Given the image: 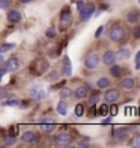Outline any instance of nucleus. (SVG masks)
Here are the masks:
<instances>
[{
    "instance_id": "c85d7f7f",
    "label": "nucleus",
    "mask_w": 140,
    "mask_h": 148,
    "mask_svg": "<svg viewBox=\"0 0 140 148\" xmlns=\"http://www.w3.org/2000/svg\"><path fill=\"white\" fill-rule=\"evenodd\" d=\"M108 112H110V108H108V106H107V103L104 101L102 106L99 107V115H102V116H104V115H107Z\"/></svg>"
},
{
    "instance_id": "6ab92c4d",
    "label": "nucleus",
    "mask_w": 140,
    "mask_h": 148,
    "mask_svg": "<svg viewBox=\"0 0 140 148\" xmlns=\"http://www.w3.org/2000/svg\"><path fill=\"white\" fill-rule=\"evenodd\" d=\"M122 67L119 66V64H115L114 63L113 66H110L108 67V73H110V75L113 77V78H121V75H122Z\"/></svg>"
},
{
    "instance_id": "39448f33",
    "label": "nucleus",
    "mask_w": 140,
    "mask_h": 148,
    "mask_svg": "<svg viewBox=\"0 0 140 148\" xmlns=\"http://www.w3.org/2000/svg\"><path fill=\"white\" fill-rule=\"evenodd\" d=\"M73 21V15H71V11H70L69 7H65L62 12H60V16H59V26H60V30H65L67 27L70 26V23Z\"/></svg>"
},
{
    "instance_id": "a211bd4d",
    "label": "nucleus",
    "mask_w": 140,
    "mask_h": 148,
    "mask_svg": "<svg viewBox=\"0 0 140 148\" xmlns=\"http://www.w3.org/2000/svg\"><path fill=\"white\" fill-rule=\"evenodd\" d=\"M71 75V63H70V58L66 55L63 58V66H62V77H70Z\"/></svg>"
},
{
    "instance_id": "a19ab883",
    "label": "nucleus",
    "mask_w": 140,
    "mask_h": 148,
    "mask_svg": "<svg viewBox=\"0 0 140 148\" xmlns=\"http://www.w3.org/2000/svg\"><path fill=\"white\" fill-rule=\"evenodd\" d=\"M103 29H104V27H103V26H99V27H97L96 33H95V37H96V38H97V37H100V36H102V33H103Z\"/></svg>"
},
{
    "instance_id": "412c9836",
    "label": "nucleus",
    "mask_w": 140,
    "mask_h": 148,
    "mask_svg": "<svg viewBox=\"0 0 140 148\" xmlns=\"http://www.w3.org/2000/svg\"><path fill=\"white\" fill-rule=\"evenodd\" d=\"M16 144V136L15 134H10L8 133V136H5L3 138V145L4 147H14Z\"/></svg>"
},
{
    "instance_id": "bb28decb",
    "label": "nucleus",
    "mask_w": 140,
    "mask_h": 148,
    "mask_svg": "<svg viewBox=\"0 0 140 148\" xmlns=\"http://www.w3.org/2000/svg\"><path fill=\"white\" fill-rule=\"evenodd\" d=\"M15 48V42H8V44H1L0 47V53H5L7 51H11Z\"/></svg>"
},
{
    "instance_id": "423d86ee",
    "label": "nucleus",
    "mask_w": 140,
    "mask_h": 148,
    "mask_svg": "<svg viewBox=\"0 0 140 148\" xmlns=\"http://www.w3.org/2000/svg\"><path fill=\"white\" fill-rule=\"evenodd\" d=\"M121 99V92L117 88H110V89H106L104 95H103V100L106 101L107 104H114Z\"/></svg>"
},
{
    "instance_id": "aec40b11",
    "label": "nucleus",
    "mask_w": 140,
    "mask_h": 148,
    "mask_svg": "<svg viewBox=\"0 0 140 148\" xmlns=\"http://www.w3.org/2000/svg\"><path fill=\"white\" fill-rule=\"evenodd\" d=\"M99 90L100 89L91 92V95H89V97H88V104H89V106H95V104L99 103L100 97H102V95H100V92H99Z\"/></svg>"
},
{
    "instance_id": "a878e982",
    "label": "nucleus",
    "mask_w": 140,
    "mask_h": 148,
    "mask_svg": "<svg viewBox=\"0 0 140 148\" xmlns=\"http://www.w3.org/2000/svg\"><path fill=\"white\" fill-rule=\"evenodd\" d=\"M130 58V51L126 47H121L118 49V59H129Z\"/></svg>"
},
{
    "instance_id": "4c0bfd02",
    "label": "nucleus",
    "mask_w": 140,
    "mask_h": 148,
    "mask_svg": "<svg viewBox=\"0 0 140 148\" xmlns=\"http://www.w3.org/2000/svg\"><path fill=\"white\" fill-rule=\"evenodd\" d=\"M110 114H111V115H117V114H118V107L115 106V103H114L113 106L110 107Z\"/></svg>"
},
{
    "instance_id": "79ce46f5",
    "label": "nucleus",
    "mask_w": 140,
    "mask_h": 148,
    "mask_svg": "<svg viewBox=\"0 0 140 148\" xmlns=\"http://www.w3.org/2000/svg\"><path fill=\"white\" fill-rule=\"evenodd\" d=\"M132 145H133V147H140V134L135 138V140H133V143H132Z\"/></svg>"
},
{
    "instance_id": "a18cd8bd",
    "label": "nucleus",
    "mask_w": 140,
    "mask_h": 148,
    "mask_svg": "<svg viewBox=\"0 0 140 148\" xmlns=\"http://www.w3.org/2000/svg\"><path fill=\"white\" fill-rule=\"evenodd\" d=\"M139 115H140V107H139Z\"/></svg>"
},
{
    "instance_id": "f3484780",
    "label": "nucleus",
    "mask_w": 140,
    "mask_h": 148,
    "mask_svg": "<svg viewBox=\"0 0 140 148\" xmlns=\"http://www.w3.org/2000/svg\"><path fill=\"white\" fill-rule=\"evenodd\" d=\"M88 92H89V88H88L86 85H80V86H77L74 90L75 99H80V100L85 99L86 96H88Z\"/></svg>"
},
{
    "instance_id": "2eb2a0df",
    "label": "nucleus",
    "mask_w": 140,
    "mask_h": 148,
    "mask_svg": "<svg viewBox=\"0 0 140 148\" xmlns=\"http://www.w3.org/2000/svg\"><path fill=\"white\" fill-rule=\"evenodd\" d=\"M125 18H126V21L129 23H137V22H140V11L137 8H130L126 12Z\"/></svg>"
},
{
    "instance_id": "72a5a7b5",
    "label": "nucleus",
    "mask_w": 140,
    "mask_h": 148,
    "mask_svg": "<svg viewBox=\"0 0 140 148\" xmlns=\"http://www.w3.org/2000/svg\"><path fill=\"white\" fill-rule=\"evenodd\" d=\"M74 114L77 116H82L84 115V106L82 104H77L74 108Z\"/></svg>"
},
{
    "instance_id": "cd10ccee",
    "label": "nucleus",
    "mask_w": 140,
    "mask_h": 148,
    "mask_svg": "<svg viewBox=\"0 0 140 148\" xmlns=\"http://www.w3.org/2000/svg\"><path fill=\"white\" fill-rule=\"evenodd\" d=\"M96 115H99V108H96V104L95 106H89V108H88V116L89 118H95Z\"/></svg>"
},
{
    "instance_id": "9b49d317",
    "label": "nucleus",
    "mask_w": 140,
    "mask_h": 148,
    "mask_svg": "<svg viewBox=\"0 0 140 148\" xmlns=\"http://www.w3.org/2000/svg\"><path fill=\"white\" fill-rule=\"evenodd\" d=\"M48 69H49V64L45 59H38L37 62L33 64V71H34L36 75H41V74L47 73Z\"/></svg>"
},
{
    "instance_id": "dca6fc26",
    "label": "nucleus",
    "mask_w": 140,
    "mask_h": 148,
    "mask_svg": "<svg viewBox=\"0 0 140 148\" xmlns=\"http://www.w3.org/2000/svg\"><path fill=\"white\" fill-rule=\"evenodd\" d=\"M7 19L10 23H18L22 21V14L18 10H10L7 12Z\"/></svg>"
},
{
    "instance_id": "c9c22d12",
    "label": "nucleus",
    "mask_w": 140,
    "mask_h": 148,
    "mask_svg": "<svg viewBox=\"0 0 140 148\" xmlns=\"http://www.w3.org/2000/svg\"><path fill=\"white\" fill-rule=\"evenodd\" d=\"M85 5H86V3H84L82 0H78V1L75 3V7H77V10H78V14L82 12V10L85 8Z\"/></svg>"
},
{
    "instance_id": "f03ea898",
    "label": "nucleus",
    "mask_w": 140,
    "mask_h": 148,
    "mask_svg": "<svg viewBox=\"0 0 140 148\" xmlns=\"http://www.w3.org/2000/svg\"><path fill=\"white\" fill-rule=\"evenodd\" d=\"M54 143L59 147H70L73 144V136L71 133L66 132V130H62V132H58L54 136Z\"/></svg>"
},
{
    "instance_id": "9d476101",
    "label": "nucleus",
    "mask_w": 140,
    "mask_h": 148,
    "mask_svg": "<svg viewBox=\"0 0 140 148\" xmlns=\"http://www.w3.org/2000/svg\"><path fill=\"white\" fill-rule=\"evenodd\" d=\"M117 59H118V55L114 52V51H111V49H107V51H104L102 55V62L104 66H107V67H110V66H113L115 62H117Z\"/></svg>"
},
{
    "instance_id": "c03bdc74",
    "label": "nucleus",
    "mask_w": 140,
    "mask_h": 148,
    "mask_svg": "<svg viewBox=\"0 0 140 148\" xmlns=\"http://www.w3.org/2000/svg\"><path fill=\"white\" fill-rule=\"evenodd\" d=\"M19 1H21V3H23V4H26V3H30L32 0H19Z\"/></svg>"
},
{
    "instance_id": "37998d69",
    "label": "nucleus",
    "mask_w": 140,
    "mask_h": 148,
    "mask_svg": "<svg viewBox=\"0 0 140 148\" xmlns=\"http://www.w3.org/2000/svg\"><path fill=\"white\" fill-rule=\"evenodd\" d=\"M111 118H113V115L110 114L108 116H106V119H104V121H103L102 123H103V125H107V123H111Z\"/></svg>"
},
{
    "instance_id": "0eeeda50",
    "label": "nucleus",
    "mask_w": 140,
    "mask_h": 148,
    "mask_svg": "<svg viewBox=\"0 0 140 148\" xmlns=\"http://www.w3.org/2000/svg\"><path fill=\"white\" fill-rule=\"evenodd\" d=\"M21 141L23 144H26V145H36V144L40 141V137H38V134L36 132H33V130H26V132L22 133Z\"/></svg>"
},
{
    "instance_id": "ea45409f",
    "label": "nucleus",
    "mask_w": 140,
    "mask_h": 148,
    "mask_svg": "<svg viewBox=\"0 0 140 148\" xmlns=\"http://www.w3.org/2000/svg\"><path fill=\"white\" fill-rule=\"evenodd\" d=\"M29 104H30V101L29 100H22L21 103H19V107H21V108H27Z\"/></svg>"
},
{
    "instance_id": "b1692460",
    "label": "nucleus",
    "mask_w": 140,
    "mask_h": 148,
    "mask_svg": "<svg viewBox=\"0 0 140 148\" xmlns=\"http://www.w3.org/2000/svg\"><path fill=\"white\" fill-rule=\"evenodd\" d=\"M56 111H58V114H60V115H66L67 111H69V108H67V103L60 99V100L58 101V104H56Z\"/></svg>"
},
{
    "instance_id": "c756f323",
    "label": "nucleus",
    "mask_w": 140,
    "mask_h": 148,
    "mask_svg": "<svg viewBox=\"0 0 140 148\" xmlns=\"http://www.w3.org/2000/svg\"><path fill=\"white\" fill-rule=\"evenodd\" d=\"M60 75H62V74H59L56 70H55V71H51L49 75H48V81H51V82H54L55 81V82H56V81H59Z\"/></svg>"
},
{
    "instance_id": "7c9ffc66",
    "label": "nucleus",
    "mask_w": 140,
    "mask_h": 148,
    "mask_svg": "<svg viewBox=\"0 0 140 148\" xmlns=\"http://www.w3.org/2000/svg\"><path fill=\"white\" fill-rule=\"evenodd\" d=\"M89 138L88 137H84V138H81L80 141H77V147H80V148H86V147H89Z\"/></svg>"
},
{
    "instance_id": "1a4fd4ad",
    "label": "nucleus",
    "mask_w": 140,
    "mask_h": 148,
    "mask_svg": "<svg viewBox=\"0 0 140 148\" xmlns=\"http://www.w3.org/2000/svg\"><path fill=\"white\" fill-rule=\"evenodd\" d=\"M95 11H96V5L93 4L92 1L86 3L85 8L82 10V12H80V19H81V22H88L92 18V16H93Z\"/></svg>"
},
{
    "instance_id": "393cba45",
    "label": "nucleus",
    "mask_w": 140,
    "mask_h": 148,
    "mask_svg": "<svg viewBox=\"0 0 140 148\" xmlns=\"http://www.w3.org/2000/svg\"><path fill=\"white\" fill-rule=\"evenodd\" d=\"M19 103H21V101L18 100L15 96H12V99H11V96H10V99H8V100H4V101H3V104H1V106H3V107H5V106H10V107H19Z\"/></svg>"
},
{
    "instance_id": "2f4dec72",
    "label": "nucleus",
    "mask_w": 140,
    "mask_h": 148,
    "mask_svg": "<svg viewBox=\"0 0 140 148\" xmlns=\"http://www.w3.org/2000/svg\"><path fill=\"white\" fill-rule=\"evenodd\" d=\"M11 3H12V0H0V8L1 10H8L11 7Z\"/></svg>"
},
{
    "instance_id": "e433bc0d",
    "label": "nucleus",
    "mask_w": 140,
    "mask_h": 148,
    "mask_svg": "<svg viewBox=\"0 0 140 148\" xmlns=\"http://www.w3.org/2000/svg\"><path fill=\"white\" fill-rule=\"evenodd\" d=\"M132 37H133V38H140V25L133 27V30H132Z\"/></svg>"
},
{
    "instance_id": "5701e85b",
    "label": "nucleus",
    "mask_w": 140,
    "mask_h": 148,
    "mask_svg": "<svg viewBox=\"0 0 140 148\" xmlns=\"http://www.w3.org/2000/svg\"><path fill=\"white\" fill-rule=\"evenodd\" d=\"M110 79L107 77H100V78L96 81V88L97 89H107L108 86H110Z\"/></svg>"
},
{
    "instance_id": "7ed1b4c3",
    "label": "nucleus",
    "mask_w": 140,
    "mask_h": 148,
    "mask_svg": "<svg viewBox=\"0 0 140 148\" xmlns=\"http://www.w3.org/2000/svg\"><path fill=\"white\" fill-rule=\"evenodd\" d=\"M99 63H100V56L97 52H91L88 53L84 59V66L85 69L88 70H95L99 67Z\"/></svg>"
},
{
    "instance_id": "f8f14e48",
    "label": "nucleus",
    "mask_w": 140,
    "mask_h": 148,
    "mask_svg": "<svg viewBox=\"0 0 140 148\" xmlns=\"http://www.w3.org/2000/svg\"><path fill=\"white\" fill-rule=\"evenodd\" d=\"M44 97H45V90L38 85H33V88L30 89V99L33 101H41Z\"/></svg>"
},
{
    "instance_id": "473e14b6",
    "label": "nucleus",
    "mask_w": 140,
    "mask_h": 148,
    "mask_svg": "<svg viewBox=\"0 0 140 148\" xmlns=\"http://www.w3.org/2000/svg\"><path fill=\"white\" fill-rule=\"evenodd\" d=\"M45 36L48 37V38H54V37H56V29H55V27H48L47 32H45Z\"/></svg>"
},
{
    "instance_id": "f704fd0d",
    "label": "nucleus",
    "mask_w": 140,
    "mask_h": 148,
    "mask_svg": "<svg viewBox=\"0 0 140 148\" xmlns=\"http://www.w3.org/2000/svg\"><path fill=\"white\" fill-rule=\"evenodd\" d=\"M7 97H8V90H7L5 86H1V88H0V99L4 100V99H7Z\"/></svg>"
},
{
    "instance_id": "4468645a",
    "label": "nucleus",
    "mask_w": 140,
    "mask_h": 148,
    "mask_svg": "<svg viewBox=\"0 0 140 148\" xmlns=\"http://www.w3.org/2000/svg\"><path fill=\"white\" fill-rule=\"evenodd\" d=\"M119 86L121 89L125 90H132L136 88V79L132 78V77H124V78L119 81Z\"/></svg>"
},
{
    "instance_id": "4be33fe9",
    "label": "nucleus",
    "mask_w": 140,
    "mask_h": 148,
    "mask_svg": "<svg viewBox=\"0 0 140 148\" xmlns=\"http://www.w3.org/2000/svg\"><path fill=\"white\" fill-rule=\"evenodd\" d=\"M59 99H62V100H66V99H70L71 97V95H73V92H71V89L70 88H67V86H62L59 89Z\"/></svg>"
},
{
    "instance_id": "58836bf2",
    "label": "nucleus",
    "mask_w": 140,
    "mask_h": 148,
    "mask_svg": "<svg viewBox=\"0 0 140 148\" xmlns=\"http://www.w3.org/2000/svg\"><path fill=\"white\" fill-rule=\"evenodd\" d=\"M135 63H136V70H139L140 69V51L137 53H136V58H135Z\"/></svg>"
},
{
    "instance_id": "ddd939ff",
    "label": "nucleus",
    "mask_w": 140,
    "mask_h": 148,
    "mask_svg": "<svg viewBox=\"0 0 140 148\" xmlns=\"http://www.w3.org/2000/svg\"><path fill=\"white\" fill-rule=\"evenodd\" d=\"M4 63H5L7 70H8V73H14V71L21 69V60H19V58H16V56H11L10 59L5 60Z\"/></svg>"
},
{
    "instance_id": "49530a36",
    "label": "nucleus",
    "mask_w": 140,
    "mask_h": 148,
    "mask_svg": "<svg viewBox=\"0 0 140 148\" xmlns=\"http://www.w3.org/2000/svg\"><path fill=\"white\" fill-rule=\"evenodd\" d=\"M139 3H140V0H139Z\"/></svg>"
},
{
    "instance_id": "20e7f679",
    "label": "nucleus",
    "mask_w": 140,
    "mask_h": 148,
    "mask_svg": "<svg viewBox=\"0 0 140 148\" xmlns=\"http://www.w3.org/2000/svg\"><path fill=\"white\" fill-rule=\"evenodd\" d=\"M40 130L43 133H52L56 129V122L54 121V118H51V116H43L41 119H40Z\"/></svg>"
},
{
    "instance_id": "6e6552de",
    "label": "nucleus",
    "mask_w": 140,
    "mask_h": 148,
    "mask_svg": "<svg viewBox=\"0 0 140 148\" xmlns=\"http://www.w3.org/2000/svg\"><path fill=\"white\" fill-rule=\"evenodd\" d=\"M111 136H113L117 141L124 143V141H126V140L129 138V130H128L125 126L113 127V130H111Z\"/></svg>"
},
{
    "instance_id": "f257e3e1",
    "label": "nucleus",
    "mask_w": 140,
    "mask_h": 148,
    "mask_svg": "<svg viewBox=\"0 0 140 148\" xmlns=\"http://www.w3.org/2000/svg\"><path fill=\"white\" fill-rule=\"evenodd\" d=\"M107 37L110 41L113 42H125L126 38H128V29L121 25V23H115L113 26L108 29V33H107Z\"/></svg>"
}]
</instances>
